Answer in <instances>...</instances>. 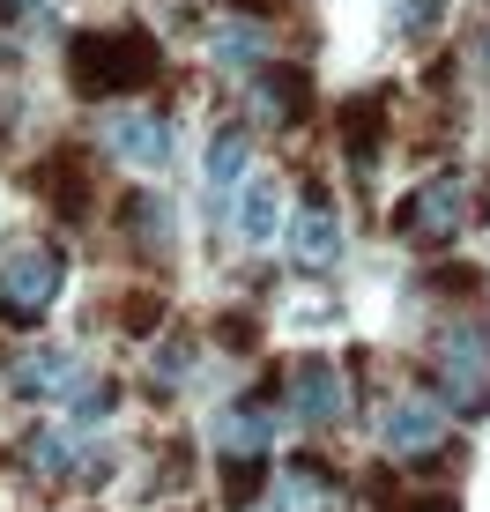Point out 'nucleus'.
I'll use <instances>...</instances> for the list:
<instances>
[{"instance_id": "f257e3e1", "label": "nucleus", "mask_w": 490, "mask_h": 512, "mask_svg": "<svg viewBox=\"0 0 490 512\" xmlns=\"http://www.w3.org/2000/svg\"><path fill=\"white\" fill-rule=\"evenodd\" d=\"M156 67H164V52L142 23H112V30H82L75 45H67V82H75V97H112V90H149Z\"/></svg>"}, {"instance_id": "f03ea898", "label": "nucleus", "mask_w": 490, "mask_h": 512, "mask_svg": "<svg viewBox=\"0 0 490 512\" xmlns=\"http://www.w3.org/2000/svg\"><path fill=\"white\" fill-rule=\"evenodd\" d=\"M67 290V253L52 238H15L0 253V320L8 327H38Z\"/></svg>"}, {"instance_id": "7ed1b4c3", "label": "nucleus", "mask_w": 490, "mask_h": 512, "mask_svg": "<svg viewBox=\"0 0 490 512\" xmlns=\"http://www.w3.org/2000/svg\"><path fill=\"white\" fill-rule=\"evenodd\" d=\"M431 379H439V401H446V409L483 416V409H490V334H483L476 320H446L439 349H431Z\"/></svg>"}, {"instance_id": "20e7f679", "label": "nucleus", "mask_w": 490, "mask_h": 512, "mask_svg": "<svg viewBox=\"0 0 490 512\" xmlns=\"http://www.w3.org/2000/svg\"><path fill=\"white\" fill-rule=\"evenodd\" d=\"M468 216H476V186H468V171H439V179H424L409 201L394 208V231L409 245H453L468 231Z\"/></svg>"}, {"instance_id": "39448f33", "label": "nucleus", "mask_w": 490, "mask_h": 512, "mask_svg": "<svg viewBox=\"0 0 490 512\" xmlns=\"http://www.w3.org/2000/svg\"><path fill=\"white\" fill-rule=\"evenodd\" d=\"M283 253H290V268H305V275H327L342 260V216H335V201H327L320 186H305V201L290 208Z\"/></svg>"}, {"instance_id": "423d86ee", "label": "nucleus", "mask_w": 490, "mask_h": 512, "mask_svg": "<svg viewBox=\"0 0 490 512\" xmlns=\"http://www.w3.org/2000/svg\"><path fill=\"white\" fill-rule=\"evenodd\" d=\"M283 409H290V423H305V431H335L342 409H349V386L327 357H297L283 372Z\"/></svg>"}, {"instance_id": "0eeeda50", "label": "nucleus", "mask_w": 490, "mask_h": 512, "mask_svg": "<svg viewBox=\"0 0 490 512\" xmlns=\"http://www.w3.org/2000/svg\"><path fill=\"white\" fill-rule=\"evenodd\" d=\"M104 149H112L119 164H134V171H164L171 156H179V119L171 112H112Z\"/></svg>"}, {"instance_id": "6e6552de", "label": "nucleus", "mask_w": 490, "mask_h": 512, "mask_svg": "<svg viewBox=\"0 0 490 512\" xmlns=\"http://www.w3.org/2000/svg\"><path fill=\"white\" fill-rule=\"evenodd\" d=\"M379 431H387V453H394V461H439V446H446V401L401 394Z\"/></svg>"}, {"instance_id": "1a4fd4ad", "label": "nucleus", "mask_w": 490, "mask_h": 512, "mask_svg": "<svg viewBox=\"0 0 490 512\" xmlns=\"http://www.w3.org/2000/svg\"><path fill=\"white\" fill-rule=\"evenodd\" d=\"M245 112H253L260 127L290 134L297 119L312 112V82H305V75H283V67H260V75H253V90H245Z\"/></svg>"}, {"instance_id": "9d476101", "label": "nucleus", "mask_w": 490, "mask_h": 512, "mask_svg": "<svg viewBox=\"0 0 490 512\" xmlns=\"http://www.w3.org/2000/svg\"><path fill=\"white\" fill-rule=\"evenodd\" d=\"M15 386H23V394H38V401H75V386H90L82 379V357L75 349H23V357H15Z\"/></svg>"}, {"instance_id": "9b49d317", "label": "nucleus", "mask_w": 490, "mask_h": 512, "mask_svg": "<svg viewBox=\"0 0 490 512\" xmlns=\"http://www.w3.org/2000/svg\"><path fill=\"white\" fill-rule=\"evenodd\" d=\"M268 438H275L268 401H231V409L216 416V446H223V461H260V453H268Z\"/></svg>"}, {"instance_id": "f8f14e48", "label": "nucleus", "mask_w": 490, "mask_h": 512, "mask_svg": "<svg viewBox=\"0 0 490 512\" xmlns=\"http://www.w3.org/2000/svg\"><path fill=\"white\" fill-rule=\"evenodd\" d=\"M268 512H342V490H335V475H327L320 461H290V475L275 483Z\"/></svg>"}, {"instance_id": "ddd939ff", "label": "nucleus", "mask_w": 490, "mask_h": 512, "mask_svg": "<svg viewBox=\"0 0 490 512\" xmlns=\"http://www.w3.org/2000/svg\"><path fill=\"white\" fill-rule=\"evenodd\" d=\"M38 186H45V201H60V216H90V201H97L90 156H82V149H60V156L38 171Z\"/></svg>"}, {"instance_id": "4468645a", "label": "nucleus", "mask_w": 490, "mask_h": 512, "mask_svg": "<svg viewBox=\"0 0 490 512\" xmlns=\"http://www.w3.org/2000/svg\"><path fill=\"white\" fill-rule=\"evenodd\" d=\"M238 216H231V238L238 245H268L275 231H283V193H275L268 179H253V186H238Z\"/></svg>"}, {"instance_id": "2eb2a0df", "label": "nucleus", "mask_w": 490, "mask_h": 512, "mask_svg": "<svg viewBox=\"0 0 490 512\" xmlns=\"http://www.w3.org/2000/svg\"><path fill=\"white\" fill-rule=\"evenodd\" d=\"M208 52H216V67H238L245 75V67L268 60V30H260L253 15H223V23L208 30Z\"/></svg>"}, {"instance_id": "dca6fc26", "label": "nucleus", "mask_w": 490, "mask_h": 512, "mask_svg": "<svg viewBox=\"0 0 490 512\" xmlns=\"http://www.w3.org/2000/svg\"><path fill=\"white\" fill-rule=\"evenodd\" d=\"M245 164H253V141H245V127H223L216 141H208V164H201V179L216 201H231V186H245Z\"/></svg>"}, {"instance_id": "f3484780", "label": "nucleus", "mask_w": 490, "mask_h": 512, "mask_svg": "<svg viewBox=\"0 0 490 512\" xmlns=\"http://www.w3.org/2000/svg\"><path fill=\"white\" fill-rule=\"evenodd\" d=\"M23 461H30V475H67L75 468V438L67 431H38V438H23Z\"/></svg>"}, {"instance_id": "a211bd4d", "label": "nucleus", "mask_w": 490, "mask_h": 512, "mask_svg": "<svg viewBox=\"0 0 490 512\" xmlns=\"http://www.w3.org/2000/svg\"><path fill=\"white\" fill-rule=\"evenodd\" d=\"M119 320H127V334H149L156 320H164V297H156V290H134V297H119Z\"/></svg>"}, {"instance_id": "6ab92c4d", "label": "nucleus", "mask_w": 490, "mask_h": 512, "mask_svg": "<svg viewBox=\"0 0 490 512\" xmlns=\"http://www.w3.org/2000/svg\"><path fill=\"white\" fill-rule=\"evenodd\" d=\"M253 490H260V461H223V498L245 505Z\"/></svg>"}, {"instance_id": "aec40b11", "label": "nucleus", "mask_w": 490, "mask_h": 512, "mask_svg": "<svg viewBox=\"0 0 490 512\" xmlns=\"http://www.w3.org/2000/svg\"><path fill=\"white\" fill-rule=\"evenodd\" d=\"M446 0H401V30H431Z\"/></svg>"}, {"instance_id": "412c9836", "label": "nucleus", "mask_w": 490, "mask_h": 512, "mask_svg": "<svg viewBox=\"0 0 490 512\" xmlns=\"http://www.w3.org/2000/svg\"><path fill=\"white\" fill-rule=\"evenodd\" d=\"M216 334H223V349H253V342H260V334H253V320H223Z\"/></svg>"}, {"instance_id": "4be33fe9", "label": "nucleus", "mask_w": 490, "mask_h": 512, "mask_svg": "<svg viewBox=\"0 0 490 512\" xmlns=\"http://www.w3.org/2000/svg\"><path fill=\"white\" fill-rule=\"evenodd\" d=\"M394 512H461L453 498H409V505H394Z\"/></svg>"}, {"instance_id": "5701e85b", "label": "nucleus", "mask_w": 490, "mask_h": 512, "mask_svg": "<svg viewBox=\"0 0 490 512\" xmlns=\"http://www.w3.org/2000/svg\"><path fill=\"white\" fill-rule=\"evenodd\" d=\"M15 15H52V0H8Z\"/></svg>"}]
</instances>
